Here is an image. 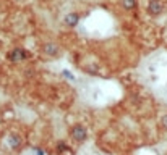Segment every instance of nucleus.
<instances>
[{"label": "nucleus", "mask_w": 167, "mask_h": 155, "mask_svg": "<svg viewBox=\"0 0 167 155\" xmlns=\"http://www.w3.org/2000/svg\"><path fill=\"white\" fill-rule=\"evenodd\" d=\"M70 138L75 141L76 144H83L86 139H88V129H86V126L85 124H73L71 128H70Z\"/></svg>", "instance_id": "nucleus-1"}, {"label": "nucleus", "mask_w": 167, "mask_h": 155, "mask_svg": "<svg viewBox=\"0 0 167 155\" xmlns=\"http://www.w3.org/2000/svg\"><path fill=\"white\" fill-rule=\"evenodd\" d=\"M5 142H7L8 147H10L12 150H15V152L21 150V149H23V145H24V139H23V136H21V134H18V132H13V131L7 134Z\"/></svg>", "instance_id": "nucleus-2"}, {"label": "nucleus", "mask_w": 167, "mask_h": 155, "mask_svg": "<svg viewBox=\"0 0 167 155\" xmlns=\"http://www.w3.org/2000/svg\"><path fill=\"white\" fill-rule=\"evenodd\" d=\"M26 58H28V52L23 47H15L7 53V60L12 62V63H21V62L26 60Z\"/></svg>", "instance_id": "nucleus-3"}, {"label": "nucleus", "mask_w": 167, "mask_h": 155, "mask_svg": "<svg viewBox=\"0 0 167 155\" xmlns=\"http://www.w3.org/2000/svg\"><path fill=\"white\" fill-rule=\"evenodd\" d=\"M165 10V5L162 0H149L146 7V13L149 16H161Z\"/></svg>", "instance_id": "nucleus-4"}, {"label": "nucleus", "mask_w": 167, "mask_h": 155, "mask_svg": "<svg viewBox=\"0 0 167 155\" xmlns=\"http://www.w3.org/2000/svg\"><path fill=\"white\" fill-rule=\"evenodd\" d=\"M80 19H81L80 13L70 12V13H67V15L63 16V24L67 26V28H76L80 24Z\"/></svg>", "instance_id": "nucleus-5"}, {"label": "nucleus", "mask_w": 167, "mask_h": 155, "mask_svg": "<svg viewBox=\"0 0 167 155\" xmlns=\"http://www.w3.org/2000/svg\"><path fill=\"white\" fill-rule=\"evenodd\" d=\"M41 50H42L44 55H47V57H57L60 53V47L55 42H45Z\"/></svg>", "instance_id": "nucleus-6"}, {"label": "nucleus", "mask_w": 167, "mask_h": 155, "mask_svg": "<svg viewBox=\"0 0 167 155\" xmlns=\"http://www.w3.org/2000/svg\"><path fill=\"white\" fill-rule=\"evenodd\" d=\"M55 152H57V155H71V149L68 147V144L65 142V141H60V142L57 144Z\"/></svg>", "instance_id": "nucleus-7"}, {"label": "nucleus", "mask_w": 167, "mask_h": 155, "mask_svg": "<svg viewBox=\"0 0 167 155\" xmlns=\"http://www.w3.org/2000/svg\"><path fill=\"white\" fill-rule=\"evenodd\" d=\"M136 3L138 0H120V7H122L123 10H127V12H132V10L136 8Z\"/></svg>", "instance_id": "nucleus-8"}, {"label": "nucleus", "mask_w": 167, "mask_h": 155, "mask_svg": "<svg viewBox=\"0 0 167 155\" xmlns=\"http://www.w3.org/2000/svg\"><path fill=\"white\" fill-rule=\"evenodd\" d=\"M60 74H62V76H65V79H68V81H75V79H76L75 74H71L68 70H62V71H60Z\"/></svg>", "instance_id": "nucleus-9"}, {"label": "nucleus", "mask_w": 167, "mask_h": 155, "mask_svg": "<svg viewBox=\"0 0 167 155\" xmlns=\"http://www.w3.org/2000/svg\"><path fill=\"white\" fill-rule=\"evenodd\" d=\"M159 124H161V128H162L164 131H167V113H164V115L161 116V120H159Z\"/></svg>", "instance_id": "nucleus-10"}, {"label": "nucleus", "mask_w": 167, "mask_h": 155, "mask_svg": "<svg viewBox=\"0 0 167 155\" xmlns=\"http://www.w3.org/2000/svg\"><path fill=\"white\" fill-rule=\"evenodd\" d=\"M33 153L34 155H45L44 149H41V147H33Z\"/></svg>", "instance_id": "nucleus-11"}]
</instances>
